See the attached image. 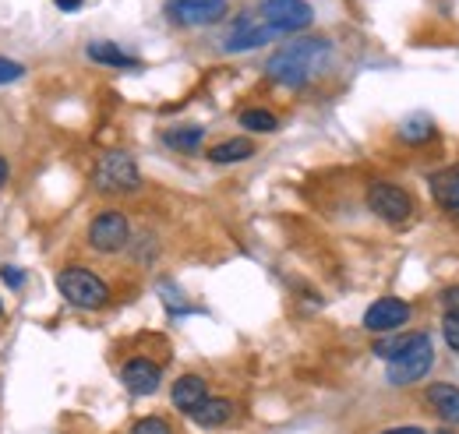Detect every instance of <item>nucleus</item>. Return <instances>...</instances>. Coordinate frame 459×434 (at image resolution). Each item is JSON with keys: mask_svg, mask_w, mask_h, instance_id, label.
Instances as JSON below:
<instances>
[{"mask_svg": "<svg viewBox=\"0 0 459 434\" xmlns=\"http://www.w3.org/2000/svg\"><path fill=\"white\" fill-rule=\"evenodd\" d=\"M92 184L103 195H127L142 187V169L127 152H107L92 169Z\"/></svg>", "mask_w": 459, "mask_h": 434, "instance_id": "obj_4", "label": "nucleus"}, {"mask_svg": "<svg viewBox=\"0 0 459 434\" xmlns=\"http://www.w3.org/2000/svg\"><path fill=\"white\" fill-rule=\"evenodd\" d=\"M54 4H57L60 11H78V7L85 4V0H54Z\"/></svg>", "mask_w": 459, "mask_h": 434, "instance_id": "obj_27", "label": "nucleus"}, {"mask_svg": "<svg viewBox=\"0 0 459 434\" xmlns=\"http://www.w3.org/2000/svg\"><path fill=\"white\" fill-rule=\"evenodd\" d=\"M0 279H4L11 290H18V286L25 282V272L18 269V265H4V269H0Z\"/></svg>", "mask_w": 459, "mask_h": 434, "instance_id": "obj_25", "label": "nucleus"}, {"mask_svg": "<svg viewBox=\"0 0 459 434\" xmlns=\"http://www.w3.org/2000/svg\"><path fill=\"white\" fill-rule=\"evenodd\" d=\"M255 156V145L247 138H227L220 145L209 149V163H240V160H251Z\"/></svg>", "mask_w": 459, "mask_h": 434, "instance_id": "obj_18", "label": "nucleus"}, {"mask_svg": "<svg viewBox=\"0 0 459 434\" xmlns=\"http://www.w3.org/2000/svg\"><path fill=\"white\" fill-rule=\"evenodd\" d=\"M400 138L406 145H428L431 138H435V124H431V117L428 113H413V117H406L400 127Z\"/></svg>", "mask_w": 459, "mask_h": 434, "instance_id": "obj_19", "label": "nucleus"}, {"mask_svg": "<svg viewBox=\"0 0 459 434\" xmlns=\"http://www.w3.org/2000/svg\"><path fill=\"white\" fill-rule=\"evenodd\" d=\"M0 315H4V304H0Z\"/></svg>", "mask_w": 459, "mask_h": 434, "instance_id": "obj_31", "label": "nucleus"}, {"mask_svg": "<svg viewBox=\"0 0 459 434\" xmlns=\"http://www.w3.org/2000/svg\"><path fill=\"white\" fill-rule=\"evenodd\" d=\"M120 381H124V388L131 392V395H152L156 388H160V381H163V368L156 364V360H149V357H131V360H124L120 364Z\"/></svg>", "mask_w": 459, "mask_h": 434, "instance_id": "obj_9", "label": "nucleus"}, {"mask_svg": "<svg viewBox=\"0 0 459 434\" xmlns=\"http://www.w3.org/2000/svg\"><path fill=\"white\" fill-rule=\"evenodd\" d=\"M131 434H173V428L167 417H142V421L131 428Z\"/></svg>", "mask_w": 459, "mask_h": 434, "instance_id": "obj_23", "label": "nucleus"}, {"mask_svg": "<svg viewBox=\"0 0 459 434\" xmlns=\"http://www.w3.org/2000/svg\"><path fill=\"white\" fill-rule=\"evenodd\" d=\"M163 142L173 152H198L202 142H205V127L202 124H180V127H170L163 135Z\"/></svg>", "mask_w": 459, "mask_h": 434, "instance_id": "obj_17", "label": "nucleus"}, {"mask_svg": "<svg viewBox=\"0 0 459 434\" xmlns=\"http://www.w3.org/2000/svg\"><path fill=\"white\" fill-rule=\"evenodd\" d=\"M435 434H453V431H446V428H442V431H435Z\"/></svg>", "mask_w": 459, "mask_h": 434, "instance_id": "obj_30", "label": "nucleus"}, {"mask_svg": "<svg viewBox=\"0 0 459 434\" xmlns=\"http://www.w3.org/2000/svg\"><path fill=\"white\" fill-rule=\"evenodd\" d=\"M385 335H389V332H385ZM410 339H413V332H410V335H389V339H375V346H371V350H375V357H382V360H396L403 350L410 346Z\"/></svg>", "mask_w": 459, "mask_h": 434, "instance_id": "obj_21", "label": "nucleus"}, {"mask_svg": "<svg viewBox=\"0 0 459 434\" xmlns=\"http://www.w3.org/2000/svg\"><path fill=\"white\" fill-rule=\"evenodd\" d=\"M7 177H11V163H7V160H4V156H0V187H4V184H7Z\"/></svg>", "mask_w": 459, "mask_h": 434, "instance_id": "obj_28", "label": "nucleus"}, {"mask_svg": "<svg viewBox=\"0 0 459 434\" xmlns=\"http://www.w3.org/2000/svg\"><path fill=\"white\" fill-rule=\"evenodd\" d=\"M442 335H446V346L459 353V311H446L442 315Z\"/></svg>", "mask_w": 459, "mask_h": 434, "instance_id": "obj_22", "label": "nucleus"}, {"mask_svg": "<svg viewBox=\"0 0 459 434\" xmlns=\"http://www.w3.org/2000/svg\"><path fill=\"white\" fill-rule=\"evenodd\" d=\"M442 304H446L449 311H459V286H449V290H442Z\"/></svg>", "mask_w": 459, "mask_h": 434, "instance_id": "obj_26", "label": "nucleus"}, {"mask_svg": "<svg viewBox=\"0 0 459 434\" xmlns=\"http://www.w3.org/2000/svg\"><path fill=\"white\" fill-rule=\"evenodd\" d=\"M237 120H240V127H244V131H251V135H269V131H276V127H280V117L265 107L240 109V117H237Z\"/></svg>", "mask_w": 459, "mask_h": 434, "instance_id": "obj_20", "label": "nucleus"}, {"mask_svg": "<svg viewBox=\"0 0 459 434\" xmlns=\"http://www.w3.org/2000/svg\"><path fill=\"white\" fill-rule=\"evenodd\" d=\"M57 290L60 297L82 311H100L110 304V286L103 275H96L85 265H67V269L57 272Z\"/></svg>", "mask_w": 459, "mask_h": 434, "instance_id": "obj_2", "label": "nucleus"}, {"mask_svg": "<svg viewBox=\"0 0 459 434\" xmlns=\"http://www.w3.org/2000/svg\"><path fill=\"white\" fill-rule=\"evenodd\" d=\"M209 399V381L202 378V375H180V378L173 381L170 388V403L173 410H180V413H195V406H202Z\"/></svg>", "mask_w": 459, "mask_h": 434, "instance_id": "obj_12", "label": "nucleus"}, {"mask_svg": "<svg viewBox=\"0 0 459 434\" xmlns=\"http://www.w3.org/2000/svg\"><path fill=\"white\" fill-rule=\"evenodd\" d=\"M85 56L92 64H103V67H138V60L131 54H124L117 43H107V39H92L85 47Z\"/></svg>", "mask_w": 459, "mask_h": 434, "instance_id": "obj_16", "label": "nucleus"}, {"mask_svg": "<svg viewBox=\"0 0 459 434\" xmlns=\"http://www.w3.org/2000/svg\"><path fill=\"white\" fill-rule=\"evenodd\" d=\"M276 36H283L276 25H269V22H258V25H247V22H240L233 32L227 36V43H223V50L227 54H244V50H258V47H269Z\"/></svg>", "mask_w": 459, "mask_h": 434, "instance_id": "obj_11", "label": "nucleus"}, {"mask_svg": "<svg viewBox=\"0 0 459 434\" xmlns=\"http://www.w3.org/2000/svg\"><path fill=\"white\" fill-rule=\"evenodd\" d=\"M89 244L100 251V255H117L131 244V219L117 209H107L89 222Z\"/></svg>", "mask_w": 459, "mask_h": 434, "instance_id": "obj_7", "label": "nucleus"}, {"mask_svg": "<svg viewBox=\"0 0 459 434\" xmlns=\"http://www.w3.org/2000/svg\"><path fill=\"white\" fill-rule=\"evenodd\" d=\"M230 11L227 0H167V18L177 29H205L223 22Z\"/></svg>", "mask_w": 459, "mask_h": 434, "instance_id": "obj_6", "label": "nucleus"}, {"mask_svg": "<svg viewBox=\"0 0 459 434\" xmlns=\"http://www.w3.org/2000/svg\"><path fill=\"white\" fill-rule=\"evenodd\" d=\"M258 14L280 32H304L315 22V11L307 0H258Z\"/></svg>", "mask_w": 459, "mask_h": 434, "instance_id": "obj_8", "label": "nucleus"}, {"mask_svg": "<svg viewBox=\"0 0 459 434\" xmlns=\"http://www.w3.org/2000/svg\"><path fill=\"white\" fill-rule=\"evenodd\" d=\"M191 421H195L198 428H205V431L227 428L230 421H233V403H230V399H223V395H209L202 406H195Z\"/></svg>", "mask_w": 459, "mask_h": 434, "instance_id": "obj_15", "label": "nucleus"}, {"mask_svg": "<svg viewBox=\"0 0 459 434\" xmlns=\"http://www.w3.org/2000/svg\"><path fill=\"white\" fill-rule=\"evenodd\" d=\"M364 198H368V209L382 219V222H389V226H400V222H406V219L413 216L410 191L400 187V184H393V180H371Z\"/></svg>", "mask_w": 459, "mask_h": 434, "instance_id": "obj_5", "label": "nucleus"}, {"mask_svg": "<svg viewBox=\"0 0 459 434\" xmlns=\"http://www.w3.org/2000/svg\"><path fill=\"white\" fill-rule=\"evenodd\" d=\"M410 304L403 300V297H382V300H375L368 311H364V328L368 332H396L410 322Z\"/></svg>", "mask_w": 459, "mask_h": 434, "instance_id": "obj_10", "label": "nucleus"}, {"mask_svg": "<svg viewBox=\"0 0 459 434\" xmlns=\"http://www.w3.org/2000/svg\"><path fill=\"white\" fill-rule=\"evenodd\" d=\"M424 403H428V410H431L438 421L459 424V388L456 385H449V381H435V385L424 392Z\"/></svg>", "mask_w": 459, "mask_h": 434, "instance_id": "obj_14", "label": "nucleus"}, {"mask_svg": "<svg viewBox=\"0 0 459 434\" xmlns=\"http://www.w3.org/2000/svg\"><path fill=\"white\" fill-rule=\"evenodd\" d=\"M428 187H431V198H435V205H438L446 216L459 219V166H453V169H442V173H435V177L428 180Z\"/></svg>", "mask_w": 459, "mask_h": 434, "instance_id": "obj_13", "label": "nucleus"}, {"mask_svg": "<svg viewBox=\"0 0 459 434\" xmlns=\"http://www.w3.org/2000/svg\"><path fill=\"white\" fill-rule=\"evenodd\" d=\"M382 434H424L420 428H393V431H382Z\"/></svg>", "mask_w": 459, "mask_h": 434, "instance_id": "obj_29", "label": "nucleus"}, {"mask_svg": "<svg viewBox=\"0 0 459 434\" xmlns=\"http://www.w3.org/2000/svg\"><path fill=\"white\" fill-rule=\"evenodd\" d=\"M329 60H333V43L329 39L300 36V39H290L287 47H280L269 56L265 74L283 89H304L315 74H322L329 67Z\"/></svg>", "mask_w": 459, "mask_h": 434, "instance_id": "obj_1", "label": "nucleus"}, {"mask_svg": "<svg viewBox=\"0 0 459 434\" xmlns=\"http://www.w3.org/2000/svg\"><path fill=\"white\" fill-rule=\"evenodd\" d=\"M18 78H25V67L18 60H11V56H0V85H11Z\"/></svg>", "mask_w": 459, "mask_h": 434, "instance_id": "obj_24", "label": "nucleus"}, {"mask_svg": "<svg viewBox=\"0 0 459 434\" xmlns=\"http://www.w3.org/2000/svg\"><path fill=\"white\" fill-rule=\"evenodd\" d=\"M431 364H435V346H431V339H428L424 332H413L410 346L403 350L396 360H389L385 378H389V385H396V388H406V385H417V381L424 378V375L431 371Z\"/></svg>", "mask_w": 459, "mask_h": 434, "instance_id": "obj_3", "label": "nucleus"}]
</instances>
